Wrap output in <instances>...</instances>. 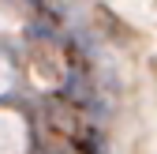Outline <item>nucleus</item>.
<instances>
[{
	"label": "nucleus",
	"instance_id": "1",
	"mask_svg": "<svg viewBox=\"0 0 157 154\" xmlns=\"http://www.w3.org/2000/svg\"><path fill=\"white\" fill-rule=\"evenodd\" d=\"M26 150V128L15 113H0V154H23Z\"/></svg>",
	"mask_w": 157,
	"mask_h": 154
},
{
	"label": "nucleus",
	"instance_id": "2",
	"mask_svg": "<svg viewBox=\"0 0 157 154\" xmlns=\"http://www.w3.org/2000/svg\"><path fill=\"white\" fill-rule=\"evenodd\" d=\"M11 87V68H8V60H4V56H0V94H4Z\"/></svg>",
	"mask_w": 157,
	"mask_h": 154
}]
</instances>
